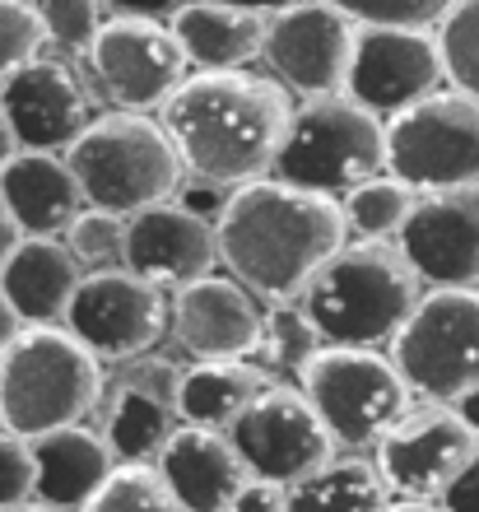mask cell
I'll list each match as a JSON object with an SVG mask.
<instances>
[{"instance_id": "4", "label": "cell", "mask_w": 479, "mask_h": 512, "mask_svg": "<svg viewBox=\"0 0 479 512\" xmlns=\"http://www.w3.org/2000/svg\"><path fill=\"white\" fill-rule=\"evenodd\" d=\"M66 168L80 182L89 210H112L121 219L173 201L187 182V168L177 159L168 131L145 112L94 117L66 149Z\"/></svg>"}, {"instance_id": "34", "label": "cell", "mask_w": 479, "mask_h": 512, "mask_svg": "<svg viewBox=\"0 0 479 512\" xmlns=\"http://www.w3.org/2000/svg\"><path fill=\"white\" fill-rule=\"evenodd\" d=\"M359 28H438L456 0H326Z\"/></svg>"}, {"instance_id": "38", "label": "cell", "mask_w": 479, "mask_h": 512, "mask_svg": "<svg viewBox=\"0 0 479 512\" xmlns=\"http://www.w3.org/2000/svg\"><path fill=\"white\" fill-rule=\"evenodd\" d=\"M438 503L447 512H479V447H475V457L466 461V471L447 485V494Z\"/></svg>"}, {"instance_id": "7", "label": "cell", "mask_w": 479, "mask_h": 512, "mask_svg": "<svg viewBox=\"0 0 479 512\" xmlns=\"http://www.w3.org/2000/svg\"><path fill=\"white\" fill-rule=\"evenodd\" d=\"M298 387L331 429V438L345 447L382 443V433L410 410L414 396L391 354L359 345H321L298 373Z\"/></svg>"}, {"instance_id": "45", "label": "cell", "mask_w": 479, "mask_h": 512, "mask_svg": "<svg viewBox=\"0 0 479 512\" xmlns=\"http://www.w3.org/2000/svg\"><path fill=\"white\" fill-rule=\"evenodd\" d=\"M386 512H447V508L428 499H396V503H386Z\"/></svg>"}, {"instance_id": "8", "label": "cell", "mask_w": 479, "mask_h": 512, "mask_svg": "<svg viewBox=\"0 0 479 512\" xmlns=\"http://www.w3.org/2000/svg\"><path fill=\"white\" fill-rule=\"evenodd\" d=\"M391 364L428 401H461L479 387V289H428L391 336Z\"/></svg>"}, {"instance_id": "14", "label": "cell", "mask_w": 479, "mask_h": 512, "mask_svg": "<svg viewBox=\"0 0 479 512\" xmlns=\"http://www.w3.org/2000/svg\"><path fill=\"white\" fill-rule=\"evenodd\" d=\"M442 70L433 28H359L349 56L345 94L377 117H396L419 98L438 94Z\"/></svg>"}, {"instance_id": "44", "label": "cell", "mask_w": 479, "mask_h": 512, "mask_svg": "<svg viewBox=\"0 0 479 512\" xmlns=\"http://www.w3.org/2000/svg\"><path fill=\"white\" fill-rule=\"evenodd\" d=\"M19 154V140H14L10 131V117H5V108H0V173H5V163Z\"/></svg>"}, {"instance_id": "6", "label": "cell", "mask_w": 479, "mask_h": 512, "mask_svg": "<svg viewBox=\"0 0 479 512\" xmlns=\"http://www.w3.org/2000/svg\"><path fill=\"white\" fill-rule=\"evenodd\" d=\"M377 173H386V122L349 94L307 98L303 108H293L289 135L270 168V177L331 201Z\"/></svg>"}, {"instance_id": "31", "label": "cell", "mask_w": 479, "mask_h": 512, "mask_svg": "<svg viewBox=\"0 0 479 512\" xmlns=\"http://www.w3.org/2000/svg\"><path fill=\"white\" fill-rule=\"evenodd\" d=\"M433 33H438L447 84L479 103V0H456Z\"/></svg>"}, {"instance_id": "16", "label": "cell", "mask_w": 479, "mask_h": 512, "mask_svg": "<svg viewBox=\"0 0 479 512\" xmlns=\"http://www.w3.org/2000/svg\"><path fill=\"white\" fill-rule=\"evenodd\" d=\"M400 252L419 280L433 289H475L479 284V182L442 191H419L405 229Z\"/></svg>"}, {"instance_id": "13", "label": "cell", "mask_w": 479, "mask_h": 512, "mask_svg": "<svg viewBox=\"0 0 479 512\" xmlns=\"http://www.w3.org/2000/svg\"><path fill=\"white\" fill-rule=\"evenodd\" d=\"M479 438L456 415V405H410L405 415L382 433L377 443V475L386 494L396 499H428L438 503L456 475L475 457Z\"/></svg>"}, {"instance_id": "12", "label": "cell", "mask_w": 479, "mask_h": 512, "mask_svg": "<svg viewBox=\"0 0 479 512\" xmlns=\"http://www.w3.org/2000/svg\"><path fill=\"white\" fill-rule=\"evenodd\" d=\"M66 331L94 359L131 364L145 350H154L168 331V303H163V289L131 275L126 266L89 270L66 308Z\"/></svg>"}, {"instance_id": "11", "label": "cell", "mask_w": 479, "mask_h": 512, "mask_svg": "<svg viewBox=\"0 0 479 512\" xmlns=\"http://www.w3.org/2000/svg\"><path fill=\"white\" fill-rule=\"evenodd\" d=\"M84 61L94 70V84L117 103V112H145V117L173 98V89L191 70L173 28L159 19H126V14L103 19Z\"/></svg>"}, {"instance_id": "41", "label": "cell", "mask_w": 479, "mask_h": 512, "mask_svg": "<svg viewBox=\"0 0 479 512\" xmlns=\"http://www.w3.org/2000/svg\"><path fill=\"white\" fill-rule=\"evenodd\" d=\"M19 331H24V322H19V312L10 308V298L0 294V354L10 350L14 340H19Z\"/></svg>"}, {"instance_id": "23", "label": "cell", "mask_w": 479, "mask_h": 512, "mask_svg": "<svg viewBox=\"0 0 479 512\" xmlns=\"http://www.w3.org/2000/svg\"><path fill=\"white\" fill-rule=\"evenodd\" d=\"M0 196L19 219L24 238H61L70 219L84 210L80 182L66 168L61 154H38V149H19L5 173H0Z\"/></svg>"}, {"instance_id": "9", "label": "cell", "mask_w": 479, "mask_h": 512, "mask_svg": "<svg viewBox=\"0 0 479 512\" xmlns=\"http://www.w3.org/2000/svg\"><path fill=\"white\" fill-rule=\"evenodd\" d=\"M386 173L414 191L479 182V103L442 84L386 117Z\"/></svg>"}, {"instance_id": "35", "label": "cell", "mask_w": 479, "mask_h": 512, "mask_svg": "<svg viewBox=\"0 0 479 512\" xmlns=\"http://www.w3.org/2000/svg\"><path fill=\"white\" fill-rule=\"evenodd\" d=\"M42 24L28 0H0V80L42 52Z\"/></svg>"}, {"instance_id": "10", "label": "cell", "mask_w": 479, "mask_h": 512, "mask_svg": "<svg viewBox=\"0 0 479 512\" xmlns=\"http://www.w3.org/2000/svg\"><path fill=\"white\" fill-rule=\"evenodd\" d=\"M228 443L238 447L242 466L252 480L266 485H298L303 475L321 471L326 461H335V438L303 396V387H261L247 410L233 419Z\"/></svg>"}, {"instance_id": "20", "label": "cell", "mask_w": 479, "mask_h": 512, "mask_svg": "<svg viewBox=\"0 0 479 512\" xmlns=\"http://www.w3.org/2000/svg\"><path fill=\"white\" fill-rule=\"evenodd\" d=\"M177 373L163 359H131L112 387L103 419V443L117 461H159L163 443L173 438L177 419Z\"/></svg>"}, {"instance_id": "30", "label": "cell", "mask_w": 479, "mask_h": 512, "mask_svg": "<svg viewBox=\"0 0 479 512\" xmlns=\"http://www.w3.org/2000/svg\"><path fill=\"white\" fill-rule=\"evenodd\" d=\"M80 512H182V508H177L173 489L163 485L159 466H149V461H117L112 475L103 480V489Z\"/></svg>"}, {"instance_id": "33", "label": "cell", "mask_w": 479, "mask_h": 512, "mask_svg": "<svg viewBox=\"0 0 479 512\" xmlns=\"http://www.w3.org/2000/svg\"><path fill=\"white\" fill-rule=\"evenodd\" d=\"M42 24V38L56 42L61 52L84 56L103 28V0H28Z\"/></svg>"}, {"instance_id": "27", "label": "cell", "mask_w": 479, "mask_h": 512, "mask_svg": "<svg viewBox=\"0 0 479 512\" xmlns=\"http://www.w3.org/2000/svg\"><path fill=\"white\" fill-rule=\"evenodd\" d=\"M386 503L391 494L382 475L363 457L326 461L321 471L289 485V512H386Z\"/></svg>"}, {"instance_id": "37", "label": "cell", "mask_w": 479, "mask_h": 512, "mask_svg": "<svg viewBox=\"0 0 479 512\" xmlns=\"http://www.w3.org/2000/svg\"><path fill=\"white\" fill-rule=\"evenodd\" d=\"M228 512H289V489L284 485H266V480H252L238 489V499Z\"/></svg>"}, {"instance_id": "3", "label": "cell", "mask_w": 479, "mask_h": 512, "mask_svg": "<svg viewBox=\"0 0 479 512\" xmlns=\"http://www.w3.org/2000/svg\"><path fill=\"white\" fill-rule=\"evenodd\" d=\"M419 303V275L400 243H345L303 289V312L326 345L377 350Z\"/></svg>"}, {"instance_id": "17", "label": "cell", "mask_w": 479, "mask_h": 512, "mask_svg": "<svg viewBox=\"0 0 479 512\" xmlns=\"http://www.w3.org/2000/svg\"><path fill=\"white\" fill-rule=\"evenodd\" d=\"M0 108L10 117L19 149H38V154H66L84 135V126L94 122L80 70L42 52L24 61L10 80H0Z\"/></svg>"}, {"instance_id": "46", "label": "cell", "mask_w": 479, "mask_h": 512, "mask_svg": "<svg viewBox=\"0 0 479 512\" xmlns=\"http://www.w3.org/2000/svg\"><path fill=\"white\" fill-rule=\"evenodd\" d=\"M10 512H56V508H42V503H24V508H10Z\"/></svg>"}, {"instance_id": "18", "label": "cell", "mask_w": 479, "mask_h": 512, "mask_svg": "<svg viewBox=\"0 0 479 512\" xmlns=\"http://www.w3.org/2000/svg\"><path fill=\"white\" fill-rule=\"evenodd\" d=\"M214 261H219L214 219L187 210L177 196L126 219V261L121 266L149 280L154 289H182L191 280H205L214 275Z\"/></svg>"}, {"instance_id": "28", "label": "cell", "mask_w": 479, "mask_h": 512, "mask_svg": "<svg viewBox=\"0 0 479 512\" xmlns=\"http://www.w3.org/2000/svg\"><path fill=\"white\" fill-rule=\"evenodd\" d=\"M414 201H419L414 187H405V182L391 173H377L340 201V215H345V229L354 233V238H363V243H396L400 229H405V219H410V210H414Z\"/></svg>"}, {"instance_id": "1", "label": "cell", "mask_w": 479, "mask_h": 512, "mask_svg": "<svg viewBox=\"0 0 479 512\" xmlns=\"http://www.w3.org/2000/svg\"><path fill=\"white\" fill-rule=\"evenodd\" d=\"M293 122L289 89L252 70H196L159 108V126L196 182L247 187L275 168Z\"/></svg>"}, {"instance_id": "42", "label": "cell", "mask_w": 479, "mask_h": 512, "mask_svg": "<svg viewBox=\"0 0 479 512\" xmlns=\"http://www.w3.org/2000/svg\"><path fill=\"white\" fill-rule=\"evenodd\" d=\"M219 5H238V10H252L261 19H270V14L289 10V5H303V0H219Z\"/></svg>"}, {"instance_id": "24", "label": "cell", "mask_w": 479, "mask_h": 512, "mask_svg": "<svg viewBox=\"0 0 479 512\" xmlns=\"http://www.w3.org/2000/svg\"><path fill=\"white\" fill-rule=\"evenodd\" d=\"M84 270L61 238H24L0 270V294L10 298L24 326L66 322V308L80 289Z\"/></svg>"}, {"instance_id": "22", "label": "cell", "mask_w": 479, "mask_h": 512, "mask_svg": "<svg viewBox=\"0 0 479 512\" xmlns=\"http://www.w3.org/2000/svg\"><path fill=\"white\" fill-rule=\"evenodd\" d=\"M28 447H33V471H38L33 499L56 512H80L117 466L103 433L89 429V424H70V429L28 438Z\"/></svg>"}, {"instance_id": "15", "label": "cell", "mask_w": 479, "mask_h": 512, "mask_svg": "<svg viewBox=\"0 0 479 512\" xmlns=\"http://www.w3.org/2000/svg\"><path fill=\"white\" fill-rule=\"evenodd\" d=\"M354 33H359V24H349L326 0H303V5H289V10L266 19L261 56L280 75L284 89L303 98H331L345 94Z\"/></svg>"}, {"instance_id": "21", "label": "cell", "mask_w": 479, "mask_h": 512, "mask_svg": "<svg viewBox=\"0 0 479 512\" xmlns=\"http://www.w3.org/2000/svg\"><path fill=\"white\" fill-rule=\"evenodd\" d=\"M154 466L182 512H228L238 489L247 485V466L238 447L228 443V433L196 424H177Z\"/></svg>"}, {"instance_id": "36", "label": "cell", "mask_w": 479, "mask_h": 512, "mask_svg": "<svg viewBox=\"0 0 479 512\" xmlns=\"http://www.w3.org/2000/svg\"><path fill=\"white\" fill-rule=\"evenodd\" d=\"M33 480H38V471H33L28 438L0 429V512L33 503Z\"/></svg>"}, {"instance_id": "40", "label": "cell", "mask_w": 479, "mask_h": 512, "mask_svg": "<svg viewBox=\"0 0 479 512\" xmlns=\"http://www.w3.org/2000/svg\"><path fill=\"white\" fill-rule=\"evenodd\" d=\"M19 243H24V229H19V219L10 215V205H5V196H0V270H5V261L14 256Z\"/></svg>"}, {"instance_id": "32", "label": "cell", "mask_w": 479, "mask_h": 512, "mask_svg": "<svg viewBox=\"0 0 479 512\" xmlns=\"http://www.w3.org/2000/svg\"><path fill=\"white\" fill-rule=\"evenodd\" d=\"M61 243L80 261V270H112L126 261V219L112 210H80L61 233Z\"/></svg>"}, {"instance_id": "26", "label": "cell", "mask_w": 479, "mask_h": 512, "mask_svg": "<svg viewBox=\"0 0 479 512\" xmlns=\"http://www.w3.org/2000/svg\"><path fill=\"white\" fill-rule=\"evenodd\" d=\"M266 378L256 364L242 359H205V364L187 368L177 378V419L196 424V429H219L228 433L233 419L261 396Z\"/></svg>"}, {"instance_id": "25", "label": "cell", "mask_w": 479, "mask_h": 512, "mask_svg": "<svg viewBox=\"0 0 479 512\" xmlns=\"http://www.w3.org/2000/svg\"><path fill=\"white\" fill-rule=\"evenodd\" d=\"M168 28L196 70H247L266 47V19L219 0H187Z\"/></svg>"}, {"instance_id": "43", "label": "cell", "mask_w": 479, "mask_h": 512, "mask_svg": "<svg viewBox=\"0 0 479 512\" xmlns=\"http://www.w3.org/2000/svg\"><path fill=\"white\" fill-rule=\"evenodd\" d=\"M456 415L466 419V429H470V433H475V438H479V387H470L466 396L456 401Z\"/></svg>"}, {"instance_id": "2", "label": "cell", "mask_w": 479, "mask_h": 512, "mask_svg": "<svg viewBox=\"0 0 479 512\" xmlns=\"http://www.w3.org/2000/svg\"><path fill=\"white\" fill-rule=\"evenodd\" d=\"M214 229L219 261L233 270V280L270 303H293L312 275L349 243L340 201L289 187L280 177L233 187Z\"/></svg>"}, {"instance_id": "39", "label": "cell", "mask_w": 479, "mask_h": 512, "mask_svg": "<svg viewBox=\"0 0 479 512\" xmlns=\"http://www.w3.org/2000/svg\"><path fill=\"white\" fill-rule=\"evenodd\" d=\"M117 14H126V19H159V24H168L187 0H107Z\"/></svg>"}, {"instance_id": "5", "label": "cell", "mask_w": 479, "mask_h": 512, "mask_svg": "<svg viewBox=\"0 0 479 512\" xmlns=\"http://www.w3.org/2000/svg\"><path fill=\"white\" fill-rule=\"evenodd\" d=\"M103 396V364L66 326H24L0 354V429L42 438L84 424Z\"/></svg>"}, {"instance_id": "29", "label": "cell", "mask_w": 479, "mask_h": 512, "mask_svg": "<svg viewBox=\"0 0 479 512\" xmlns=\"http://www.w3.org/2000/svg\"><path fill=\"white\" fill-rule=\"evenodd\" d=\"M326 340L317 336V326L303 308L293 303H275V308L261 317V336H256V359L261 368H275V373H303L307 359L321 350Z\"/></svg>"}, {"instance_id": "19", "label": "cell", "mask_w": 479, "mask_h": 512, "mask_svg": "<svg viewBox=\"0 0 479 512\" xmlns=\"http://www.w3.org/2000/svg\"><path fill=\"white\" fill-rule=\"evenodd\" d=\"M261 317H266V308L233 275L191 280L182 289H173V303H168V326H173L177 345L196 354L200 364L252 354L256 336H261Z\"/></svg>"}]
</instances>
